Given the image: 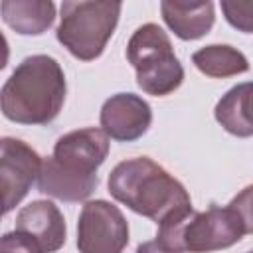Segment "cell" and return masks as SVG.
<instances>
[{
    "instance_id": "cell-12",
    "label": "cell",
    "mask_w": 253,
    "mask_h": 253,
    "mask_svg": "<svg viewBox=\"0 0 253 253\" xmlns=\"http://www.w3.org/2000/svg\"><path fill=\"white\" fill-rule=\"evenodd\" d=\"M97 186V176H79L61 168L53 156L42 162V172L38 178L40 192L63 200V202H79L91 196Z\"/></svg>"
},
{
    "instance_id": "cell-5",
    "label": "cell",
    "mask_w": 253,
    "mask_h": 253,
    "mask_svg": "<svg viewBox=\"0 0 253 253\" xmlns=\"http://www.w3.org/2000/svg\"><path fill=\"white\" fill-rule=\"evenodd\" d=\"M121 14V2H63L57 40L83 61L99 57L111 40Z\"/></svg>"
},
{
    "instance_id": "cell-14",
    "label": "cell",
    "mask_w": 253,
    "mask_h": 253,
    "mask_svg": "<svg viewBox=\"0 0 253 253\" xmlns=\"http://www.w3.org/2000/svg\"><path fill=\"white\" fill-rule=\"evenodd\" d=\"M4 22L18 34H43L55 18V6L49 0H4L0 4Z\"/></svg>"
},
{
    "instance_id": "cell-13",
    "label": "cell",
    "mask_w": 253,
    "mask_h": 253,
    "mask_svg": "<svg viewBox=\"0 0 253 253\" xmlns=\"http://www.w3.org/2000/svg\"><path fill=\"white\" fill-rule=\"evenodd\" d=\"M215 121L235 136H253V81L231 87L215 105Z\"/></svg>"
},
{
    "instance_id": "cell-2",
    "label": "cell",
    "mask_w": 253,
    "mask_h": 253,
    "mask_svg": "<svg viewBox=\"0 0 253 253\" xmlns=\"http://www.w3.org/2000/svg\"><path fill=\"white\" fill-rule=\"evenodd\" d=\"M65 101V75L49 55L26 57L2 87V113L20 125L51 123Z\"/></svg>"
},
{
    "instance_id": "cell-10",
    "label": "cell",
    "mask_w": 253,
    "mask_h": 253,
    "mask_svg": "<svg viewBox=\"0 0 253 253\" xmlns=\"http://www.w3.org/2000/svg\"><path fill=\"white\" fill-rule=\"evenodd\" d=\"M16 229L36 239L43 253H53L65 243V219L57 206L47 200L24 206L18 211Z\"/></svg>"
},
{
    "instance_id": "cell-9",
    "label": "cell",
    "mask_w": 253,
    "mask_h": 253,
    "mask_svg": "<svg viewBox=\"0 0 253 253\" xmlns=\"http://www.w3.org/2000/svg\"><path fill=\"white\" fill-rule=\"evenodd\" d=\"M152 123L150 105L132 93H119L105 101L101 109V126L107 136L130 142L140 138Z\"/></svg>"
},
{
    "instance_id": "cell-6",
    "label": "cell",
    "mask_w": 253,
    "mask_h": 253,
    "mask_svg": "<svg viewBox=\"0 0 253 253\" xmlns=\"http://www.w3.org/2000/svg\"><path fill=\"white\" fill-rule=\"evenodd\" d=\"M128 225L121 210L105 200L87 202L77 221L79 253H123Z\"/></svg>"
},
{
    "instance_id": "cell-18",
    "label": "cell",
    "mask_w": 253,
    "mask_h": 253,
    "mask_svg": "<svg viewBox=\"0 0 253 253\" xmlns=\"http://www.w3.org/2000/svg\"><path fill=\"white\" fill-rule=\"evenodd\" d=\"M229 208L237 213V217L243 223L245 233H253V184L243 188L231 202Z\"/></svg>"
},
{
    "instance_id": "cell-7",
    "label": "cell",
    "mask_w": 253,
    "mask_h": 253,
    "mask_svg": "<svg viewBox=\"0 0 253 253\" xmlns=\"http://www.w3.org/2000/svg\"><path fill=\"white\" fill-rule=\"evenodd\" d=\"M42 160L38 152L18 138H2L0 142V188L4 213L14 210L40 178Z\"/></svg>"
},
{
    "instance_id": "cell-8",
    "label": "cell",
    "mask_w": 253,
    "mask_h": 253,
    "mask_svg": "<svg viewBox=\"0 0 253 253\" xmlns=\"http://www.w3.org/2000/svg\"><path fill=\"white\" fill-rule=\"evenodd\" d=\"M109 154V136L103 128H79L57 138L55 162L79 176H97V168Z\"/></svg>"
},
{
    "instance_id": "cell-19",
    "label": "cell",
    "mask_w": 253,
    "mask_h": 253,
    "mask_svg": "<svg viewBox=\"0 0 253 253\" xmlns=\"http://www.w3.org/2000/svg\"><path fill=\"white\" fill-rule=\"evenodd\" d=\"M136 253H170V251H166L164 247H160V245L156 243V239H154V241L140 243L138 249H136Z\"/></svg>"
},
{
    "instance_id": "cell-1",
    "label": "cell",
    "mask_w": 253,
    "mask_h": 253,
    "mask_svg": "<svg viewBox=\"0 0 253 253\" xmlns=\"http://www.w3.org/2000/svg\"><path fill=\"white\" fill-rule=\"evenodd\" d=\"M111 196L158 225L192 210L186 188L146 156L119 162L109 174Z\"/></svg>"
},
{
    "instance_id": "cell-15",
    "label": "cell",
    "mask_w": 253,
    "mask_h": 253,
    "mask_svg": "<svg viewBox=\"0 0 253 253\" xmlns=\"http://www.w3.org/2000/svg\"><path fill=\"white\" fill-rule=\"evenodd\" d=\"M194 65L208 77H231L249 69L247 57L231 45H206L192 55Z\"/></svg>"
},
{
    "instance_id": "cell-16",
    "label": "cell",
    "mask_w": 253,
    "mask_h": 253,
    "mask_svg": "<svg viewBox=\"0 0 253 253\" xmlns=\"http://www.w3.org/2000/svg\"><path fill=\"white\" fill-rule=\"evenodd\" d=\"M221 10L235 30L253 34V0H223Z\"/></svg>"
},
{
    "instance_id": "cell-11",
    "label": "cell",
    "mask_w": 253,
    "mask_h": 253,
    "mask_svg": "<svg viewBox=\"0 0 253 253\" xmlns=\"http://www.w3.org/2000/svg\"><path fill=\"white\" fill-rule=\"evenodd\" d=\"M162 18L180 40H200L213 26L211 2H162Z\"/></svg>"
},
{
    "instance_id": "cell-17",
    "label": "cell",
    "mask_w": 253,
    "mask_h": 253,
    "mask_svg": "<svg viewBox=\"0 0 253 253\" xmlns=\"http://www.w3.org/2000/svg\"><path fill=\"white\" fill-rule=\"evenodd\" d=\"M0 253H43V249L38 245L36 239L22 231L6 233L0 241Z\"/></svg>"
},
{
    "instance_id": "cell-3",
    "label": "cell",
    "mask_w": 253,
    "mask_h": 253,
    "mask_svg": "<svg viewBox=\"0 0 253 253\" xmlns=\"http://www.w3.org/2000/svg\"><path fill=\"white\" fill-rule=\"evenodd\" d=\"M243 233V223L229 206H211L158 225L156 243L170 253H211L235 245Z\"/></svg>"
},
{
    "instance_id": "cell-4",
    "label": "cell",
    "mask_w": 253,
    "mask_h": 253,
    "mask_svg": "<svg viewBox=\"0 0 253 253\" xmlns=\"http://www.w3.org/2000/svg\"><path fill=\"white\" fill-rule=\"evenodd\" d=\"M126 57L132 63L136 83L144 93L162 97L182 85L184 69L174 55L170 38L160 26H140L128 40Z\"/></svg>"
},
{
    "instance_id": "cell-20",
    "label": "cell",
    "mask_w": 253,
    "mask_h": 253,
    "mask_svg": "<svg viewBox=\"0 0 253 253\" xmlns=\"http://www.w3.org/2000/svg\"><path fill=\"white\" fill-rule=\"evenodd\" d=\"M249 253H253V251H249Z\"/></svg>"
}]
</instances>
